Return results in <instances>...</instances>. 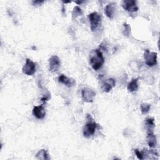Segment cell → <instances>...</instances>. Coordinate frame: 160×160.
I'll return each mask as SVG.
<instances>
[{
	"mask_svg": "<svg viewBox=\"0 0 160 160\" xmlns=\"http://www.w3.org/2000/svg\"><path fill=\"white\" fill-rule=\"evenodd\" d=\"M104 59L101 51L99 49H96L91 51L89 56V64L92 68L98 71L103 65Z\"/></svg>",
	"mask_w": 160,
	"mask_h": 160,
	"instance_id": "1",
	"label": "cell"
},
{
	"mask_svg": "<svg viewBox=\"0 0 160 160\" xmlns=\"http://www.w3.org/2000/svg\"><path fill=\"white\" fill-rule=\"evenodd\" d=\"M87 122L85 124L83 129V135L86 138H89L93 135L97 127V124L94 121L92 116L90 114H87Z\"/></svg>",
	"mask_w": 160,
	"mask_h": 160,
	"instance_id": "2",
	"label": "cell"
},
{
	"mask_svg": "<svg viewBox=\"0 0 160 160\" xmlns=\"http://www.w3.org/2000/svg\"><path fill=\"white\" fill-rule=\"evenodd\" d=\"M89 19L91 25V29L94 31L100 26L101 22V16L97 12H93L89 14Z\"/></svg>",
	"mask_w": 160,
	"mask_h": 160,
	"instance_id": "3",
	"label": "cell"
},
{
	"mask_svg": "<svg viewBox=\"0 0 160 160\" xmlns=\"http://www.w3.org/2000/svg\"><path fill=\"white\" fill-rule=\"evenodd\" d=\"M144 58L146 64L149 67L154 66L157 63V53L155 52H151L148 49H146L144 52Z\"/></svg>",
	"mask_w": 160,
	"mask_h": 160,
	"instance_id": "4",
	"label": "cell"
},
{
	"mask_svg": "<svg viewBox=\"0 0 160 160\" xmlns=\"http://www.w3.org/2000/svg\"><path fill=\"white\" fill-rule=\"evenodd\" d=\"M81 96L84 102H92L96 96V92L89 88H84L81 91Z\"/></svg>",
	"mask_w": 160,
	"mask_h": 160,
	"instance_id": "5",
	"label": "cell"
},
{
	"mask_svg": "<svg viewBox=\"0 0 160 160\" xmlns=\"http://www.w3.org/2000/svg\"><path fill=\"white\" fill-rule=\"evenodd\" d=\"M121 6L124 10L130 13H135L138 10V7L135 1L124 0L122 1Z\"/></svg>",
	"mask_w": 160,
	"mask_h": 160,
	"instance_id": "6",
	"label": "cell"
},
{
	"mask_svg": "<svg viewBox=\"0 0 160 160\" xmlns=\"http://www.w3.org/2000/svg\"><path fill=\"white\" fill-rule=\"evenodd\" d=\"M22 71L26 75L31 76L36 72V64L29 59H26V62L22 68Z\"/></svg>",
	"mask_w": 160,
	"mask_h": 160,
	"instance_id": "7",
	"label": "cell"
},
{
	"mask_svg": "<svg viewBox=\"0 0 160 160\" xmlns=\"http://www.w3.org/2000/svg\"><path fill=\"white\" fill-rule=\"evenodd\" d=\"M49 69L52 72H57L61 66V61L59 58L56 55H53L50 57L48 60Z\"/></svg>",
	"mask_w": 160,
	"mask_h": 160,
	"instance_id": "8",
	"label": "cell"
},
{
	"mask_svg": "<svg viewBox=\"0 0 160 160\" xmlns=\"http://www.w3.org/2000/svg\"><path fill=\"white\" fill-rule=\"evenodd\" d=\"M115 84H116L115 80L112 78H109V79H106L102 82L101 88L103 92H108L112 89V88L114 86H115Z\"/></svg>",
	"mask_w": 160,
	"mask_h": 160,
	"instance_id": "9",
	"label": "cell"
},
{
	"mask_svg": "<svg viewBox=\"0 0 160 160\" xmlns=\"http://www.w3.org/2000/svg\"><path fill=\"white\" fill-rule=\"evenodd\" d=\"M33 115L39 119H42L46 115V111L42 105L34 106L32 109Z\"/></svg>",
	"mask_w": 160,
	"mask_h": 160,
	"instance_id": "10",
	"label": "cell"
},
{
	"mask_svg": "<svg viewBox=\"0 0 160 160\" xmlns=\"http://www.w3.org/2000/svg\"><path fill=\"white\" fill-rule=\"evenodd\" d=\"M58 81L61 83L64 84L68 88H71V87L74 86L76 84L75 80H74L72 78H68L64 74H61L58 77Z\"/></svg>",
	"mask_w": 160,
	"mask_h": 160,
	"instance_id": "11",
	"label": "cell"
},
{
	"mask_svg": "<svg viewBox=\"0 0 160 160\" xmlns=\"http://www.w3.org/2000/svg\"><path fill=\"white\" fill-rule=\"evenodd\" d=\"M116 3L114 2H111L106 6L104 8V13L106 15V16L112 19L114 17L115 9H116Z\"/></svg>",
	"mask_w": 160,
	"mask_h": 160,
	"instance_id": "12",
	"label": "cell"
},
{
	"mask_svg": "<svg viewBox=\"0 0 160 160\" xmlns=\"http://www.w3.org/2000/svg\"><path fill=\"white\" fill-rule=\"evenodd\" d=\"M146 139H147V142L150 148H154L156 146L157 141H156V136L154 134L153 131H148Z\"/></svg>",
	"mask_w": 160,
	"mask_h": 160,
	"instance_id": "13",
	"label": "cell"
},
{
	"mask_svg": "<svg viewBox=\"0 0 160 160\" xmlns=\"http://www.w3.org/2000/svg\"><path fill=\"white\" fill-rule=\"evenodd\" d=\"M138 78L132 79V81L130 82H129V84H128L127 88L129 92H134L138 90Z\"/></svg>",
	"mask_w": 160,
	"mask_h": 160,
	"instance_id": "14",
	"label": "cell"
},
{
	"mask_svg": "<svg viewBox=\"0 0 160 160\" xmlns=\"http://www.w3.org/2000/svg\"><path fill=\"white\" fill-rule=\"evenodd\" d=\"M36 157L38 159H42V160H48L49 159V154L48 153V151L46 149H41L39 151L37 152L36 154Z\"/></svg>",
	"mask_w": 160,
	"mask_h": 160,
	"instance_id": "15",
	"label": "cell"
},
{
	"mask_svg": "<svg viewBox=\"0 0 160 160\" xmlns=\"http://www.w3.org/2000/svg\"><path fill=\"white\" fill-rule=\"evenodd\" d=\"M146 125L148 128V131H152V129L154 126V119L151 118H147L146 119Z\"/></svg>",
	"mask_w": 160,
	"mask_h": 160,
	"instance_id": "16",
	"label": "cell"
},
{
	"mask_svg": "<svg viewBox=\"0 0 160 160\" xmlns=\"http://www.w3.org/2000/svg\"><path fill=\"white\" fill-rule=\"evenodd\" d=\"M151 109V104L148 103H142L140 106V109L142 114H147Z\"/></svg>",
	"mask_w": 160,
	"mask_h": 160,
	"instance_id": "17",
	"label": "cell"
},
{
	"mask_svg": "<svg viewBox=\"0 0 160 160\" xmlns=\"http://www.w3.org/2000/svg\"><path fill=\"white\" fill-rule=\"evenodd\" d=\"M131 31V28L129 24L125 23L123 24V30H122V33L124 36H129V33Z\"/></svg>",
	"mask_w": 160,
	"mask_h": 160,
	"instance_id": "18",
	"label": "cell"
},
{
	"mask_svg": "<svg viewBox=\"0 0 160 160\" xmlns=\"http://www.w3.org/2000/svg\"><path fill=\"white\" fill-rule=\"evenodd\" d=\"M82 14V12L81 9V8L79 6H76L74 8L73 11H72V16L76 17L78 16H80Z\"/></svg>",
	"mask_w": 160,
	"mask_h": 160,
	"instance_id": "19",
	"label": "cell"
},
{
	"mask_svg": "<svg viewBox=\"0 0 160 160\" xmlns=\"http://www.w3.org/2000/svg\"><path fill=\"white\" fill-rule=\"evenodd\" d=\"M134 152H135V154H136L137 158L139 159H144V156L146 155V153L144 152H141L138 149H135Z\"/></svg>",
	"mask_w": 160,
	"mask_h": 160,
	"instance_id": "20",
	"label": "cell"
},
{
	"mask_svg": "<svg viewBox=\"0 0 160 160\" xmlns=\"http://www.w3.org/2000/svg\"><path fill=\"white\" fill-rule=\"evenodd\" d=\"M50 98H51V94H50L49 92H48V94H44V95L41 98V100L42 101H48Z\"/></svg>",
	"mask_w": 160,
	"mask_h": 160,
	"instance_id": "21",
	"label": "cell"
},
{
	"mask_svg": "<svg viewBox=\"0 0 160 160\" xmlns=\"http://www.w3.org/2000/svg\"><path fill=\"white\" fill-rule=\"evenodd\" d=\"M44 2V1H32V4L34 6H37V5H41Z\"/></svg>",
	"mask_w": 160,
	"mask_h": 160,
	"instance_id": "22",
	"label": "cell"
},
{
	"mask_svg": "<svg viewBox=\"0 0 160 160\" xmlns=\"http://www.w3.org/2000/svg\"><path fill=\"white\" fill-rule=\"evenodd\" d=\"M75 2H76V3H77V4H81V3L82 2V1H76Z\"/></svg>",
	"mask_w": 160,
	"mask_h": 160,
	"instance_id": "23",
	"label": "cell"
}]
</instances>
